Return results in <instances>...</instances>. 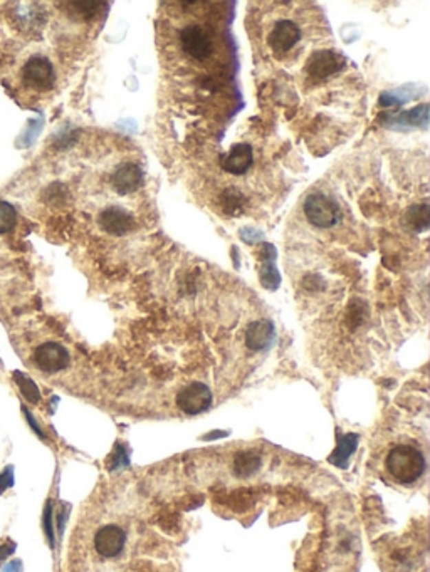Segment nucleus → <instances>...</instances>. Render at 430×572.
I'll use <instances>...</instances> for the list:
<instances>
[{
    "instance_id": "obj_1",
    "label": "nucleus",
    "mask_w": 430,
    "mask_h": 572,
    "mask_svg": "<svg viewBox=\"0 0 430 572\" xmlns=\"http://www.w3.org/2000/svg\"><path fill=\"white\" fill-rule=\"evenodd\" d=\"M385 468L398 483H416L424 475L427 463L424 453L413 445H395L388 452L385 460Z\"/></svg>"
},
{
    "instance_id": "obj_2",
    "label": "nucleus",
    "mask_w": 430,
    "mask_h": 572,
    "mask_svg": "<svg viewBox=\"0 0 430 572\" xmlns=\"http://www.w3.org/2000/svg\"><path fill=\"white\" fill-rule=\"evenodd\" d=\"M28 364L41 375L54 376L71 366V353L58 341H44L34 346L28 354Z\"/></svg>"
},
{
    "instance_id": "obj_3",
    "label": "nucleus",
    "mask_w": 430,
    "mask_h": 572,
    "mask_svg": "<svg viewBox=\"0 0 430 572\" xmlns=\"http://www.w3.org/2000/svg\"><path fill=\"white\" fill-rule=\"evenodd\" d=\"M21 82L30 91H51L56 82L54 66L45 56L29 57L21 69Z\"/></svg>"
},
{
    "instance_id": "obj_4",
    "label": "nucleus",
    "mask_w": 430,
    "mask_h": 572,
    "mask_svg": "<svg viewBox=\"0 0 430 572\" xmlns=\"http://www.w3.org/2000/svg\"><path fill=\"white\" fill-rule=\"evenodd\" d=\"M304 215L318 228H330L340 219V208L336 201L323 193H311L304 200Z\"/></svg>"
},
{
    "instance_id": "obj_5",
    "label": "nucleus",
    "mask_w": 430,
    "mask_h": 572,
    "mask_svg": "<svg viewBox=\"0 0 430 572\" xmlns=\"http://www.w3.org/2000/svg\"><path fill=\"white\" fill-rule=\"evenodd\" d=\"M127 532L116 524L101 525L93 537V547L103 559H115L123 552Z\"/></svg>"
},
{
    "instance_id": "obj_6",
    "label": "nucleus",
    "mask_w": 430,
    "mask_h": 572,
    "mask_svg": "<svg viewBox=\"0 0 430 572\" xmlns=\"http://www.w3.org/2000/svg\"><path fill=\"white\" fill-rule=\"evenodd\" d=\"M212 402H214V395H212L211 388L199 381L190 383L177 395V406L192 417L207 411L212 406Z\"/></svg>"
},
{
    "instance_id": "obj_7",
    "label": "nucleus",
    "mask_w": 430,
    "mask_h": 572,
    "mask_svg": "<svg viewBox=\"0 0 430 572\" xmlns=\"http://www.w3.org/2000/svg\"><path fill=\"white\" fill-rule=\"evenodd\" d=\"M180 44L186 54L195 60L208 59L214 52V44H212L211 36L207 34V30L197 24H190L182 29Z\"/></svg>"
},
{
    "instance_id": "obj_8",
    "label": "nucleus",
    "mask_w": 430,
    "mask_h": 572,
    "mask_svg": "<svg viewBox=\"0 0 430 572\" xmlns=\"http://www.w3.org/2000/svg\"><path fill=\"white\" fill-rule=\"evenodd\" d=\"M299 41H301V29L289 19L277 21L268 37L269 47L276 56L286 54Z\"/></svg>"
},
{
    "instance_id": "obj_9",
    "label": "nucleus",
    "mask_w": 430,
    "mask_h": 572,
    "mask_svg": "<svg viewBox=\"0 0 430 572\" xmlns=\"http://www.w3.org/2000/svg\"><path fill=\"white\" fill-rule=\"evenodd\" d=\"M343 57L333 51H316L306 63V72L313 78L325 79L343 69Z\"/></svg>"
},
{
    "instance_id": "obj_10",
    "label": "nucleus",
    "mask_w": 430,
    "mask_h": 572,
    "mask_svg": "<svg viewBox=\"0 0 430 572\" xmlns=\"http://www.w3.org/2000/svg\"><path fill=\"white\" fill-rule=\"evenodd\" d=\"M111 185L118 195H129L143 185V170L136 163L127 162L116 168L111 177Z\"/></svg>"
},
{
    "instance_id": "obj_11",
    "label": "nucleus",
    "mask_w": 430,
    "mask_h": 572,
    "mask_svg": "<svg viewBox=\"0 0 430 572\" xmlns=\"http://www.w3.org/2000/svg\"><path fill=\"white\" fill-rule=\"evenodd\" d=\"M98 223L106 234L111 235H125L135 227V217L128 212V210L120 207H109L105 208L100 213Z\"/></svg>"
},
{
    "instance_id": "obj_12",
    "label": "nucleus",
    "mask_w": 430,
    "mask_h": 572,
    "mask_svg": "<svg viewBox=\"0 0 430 572\" xmlns=\"http://www.w3.org/2000/svg\"><path fill=\"white\" fill-rule=\"evenodd\" d=\"M274 338H276V329L269 319L250 322L246 329V346L256 353L271 348Z\"/></svg>"
},
{
    "instance_id": "obj_13",
    "label": "nucleus",
    "mask_w": 430,
    "mask_h": 572,
    "mask_svg": "<svg viewBox=\"0 0 430 572\" xmlns=\"http://www.w3.org/2000/svg\"><path fill=\"white\" fill-rule=\"evenodd\" d=\"M252 165H254L252 146L247 143H237L235 146H232V150L224 156V162H222L224 170H226L227 173L235 175V177L246 175Z\"/></svg>"
},
{
    "instance_id": "obj_14",
    "label": "nucleus",
    "mask_w": 430,
    "mask_h": 572,
    "mask_svg": "<svg viewBox=\"0 0 430 572\" xmlns=\"http://www.w3.org/2000/svg\"><path fill=\"white\" fill-rule=\"evenodd\" d=\"M356 447H358V434L350 433L346 437H340L338 438V447L333 452V455L330 456V461L333 465H336V467L346 468L348 467L350 456L355 453Z\"/></svg>"
},
{
    "instance_id": "obj_15",
    "label": "nucleus",
    "mask_w": 430,
    "mask_h": 572,
    "mask_svg": "<svg viewBox=\"0 0 430 572\" xmlns=\"http://www.w3.org/2000/svg\"><path fill=\"white\" fill-rule=\"evenodd\" d=\"M261 456L256 452H241L234 460V472L239 476H250L261 468Z\"/></svg>"
},
{
    "instance_id": "obj_16",
    "label": "nucleus",
    "mask_w": 430,
    "mask_h": 572,
    "mask_svg": "<svg viewBox=\"0 0 430 572\" xmlns=\"http://www.w3.org/2000/svg\"><path fill=\"white\" fill-rule=\"evenodd\" d=\"M244 205L246 197L242 195L239 190L227 188L226 192L220 195V207H222L227 215H239V213L244 212Z\"/></svg>"
},
{
    "instance_id": "obj_17",
    "label": "nucleus",
    "mask_w": 430,
    "mask_h": 572,
    "mask_svg": "<svg viewBox=\"0 0 430 572\" xmlns=\"http://www.w3.org/2000/svg\"><path fill=\"white\" fill-rule=\"evenodd\" d=\"M274 250L272 245H264V255L268 257V261L264 262L261 269V282L266 289H276L279 285V272H277L276 265H274V258L269 261V254Z\"/></svg>"
},
{
    "instance_id": "obj_18",
    "label": "nucleus",
    "mask_w": 430,
    "mask_h": 572,
    "mask_svg": "<svg viewBox=\"0 0 430 572\" xmlns=\"http://www.w3.org/2000/svg\"><path fill=\"white\" fill-rule=\"evenodd\" d=\"M14 380H15V383H17V386H19V390H21L22 396H24V398L28 399L29 403H32V405H37V403L41 402L39 388H37V384L34 383V381L30 380L29 376H25L24 373L15 371L14 373Z\"/></svg>"
},
{
    "instance_id": "obj_19",
    "label": "nucleus",
    "mask_w": 430,
    "mask_h": 572,
    "mask_svg": "<svg viewBox=\"0 0 430 572\" xmlns=\"http://www.w3.org/2000/svg\"><path fill=\"white\" fill-rule=\"evenodd\" d=\"M407 225L416 232H424L429 228V205H416L407 212Z\"/></svg>"
},
{
    "instance_id": "obj_20",
    "label": "nucleus",
    "mask_w": 430,
    "mask_h": 572,
    "mask_svg": "<svg viewBox=\"0 0 430 572\" xmlns=\"http://www.w3.org/2000/svg\"><path fill=\"white\" fill-rule=\"evenodd\" d=\"M427 118H429V106L422 104V106H418V108L412 109V111L398 114V116L391 121V124L424 126L425 128V126H427Z\"/></svg>"
},
{
    "instance_id": "obj_21",
    "label": "nucleus",
    "mask_w": 430,
    "mask_h": 572,
    "mask_svg": "<svg viewBox=\"0 0 430 572\" xmlns=\"http://www.w3.org/2000/svg\"><path fill=\"white\" fill-rule=\"evenodd\" d=\"M15 223H17V212L12 205L0 200V234H7L12 230Z\"/></svg>"
},
{
    "instance_id": "obj_22",
    "label": "nucleus",
    "mask_w": 430,
    "mask_h": 572,
    "mask_svg": "<svg viewBox=\"0 0 430 572\" xmlns=\"http://www.w3.org/2000/svg\"><path fill=\"white\" fill-rule=\"evenodd\" d=\"M44 525H45V536H47L49 544L54 545V534H52V509H51V503H47V505H45Z\"/></svg>"
},
{
    "instance_id": "obj_23",
    "label": "nucleus",
    "mask_w": 430,
    "mask_h": 572,
    "mask_svg": "<svg viewBox=\"0 0 430 572\" xmlns=\"http://www.w3.org/2000/svg\"><path fill=\"white\" fill-rule=\"evenodd\" d=\"M12 485H14V474H12V467H9V468H6L2 474H0V494L6 492L7 489H10Z\"/></svg>"
},
{
    "instance_id": "obj_24",
    "label": "nucleus",
    "mask_w": 430,
    "mask_h": 572,
    "mask_svg": "<svg viewBox=\"0 0 430 572\" xmlns=\"http://www.w3.org/2000/svg\"><path fill=\"white\" fill-rule=\"evenodd\" d=\"M15 544L14 542H6L0 545V560H6L10 554H14Z\"/></svg>"
},
{
    "instance_id": "obj_25",
    "label": "nucleus",
    "mask_w": 430,
    "mask_h": 572,
    "mask_svg": "<svg viewBox=\"0 0 430 572\" xmlns=\"http://www.w3.org/2000/svg\"><path fill=\"white\" fill-rule=\"evenodd\" d=\"M21 571H22L21 560H12V562H7V566H3L0 572H21Z\"/></svg>"
}]
</instances>
